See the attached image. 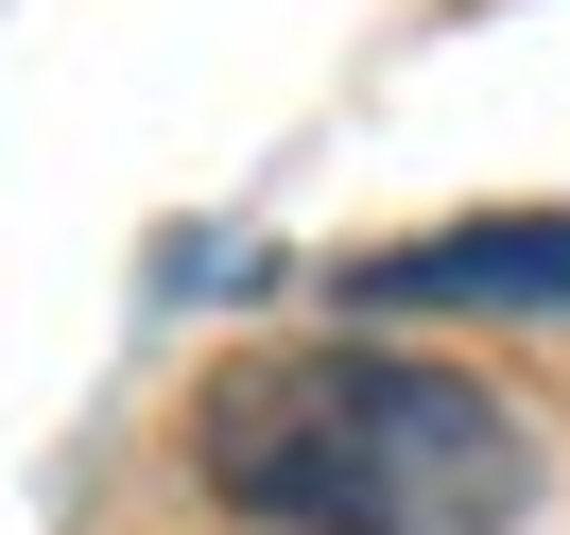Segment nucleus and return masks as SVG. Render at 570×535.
<instances>
[{"label":"nucleus","mask_w":570,"mask_h":535,"mask_svg":"<svg viewBox=\"0 0 570 535\" xmlns=\"http://www.w3.org/2000/svg\"><path fill=\"white\" fill-rule=\"evenodd\" d=\"M190 484L243 535H519L535 432L466 363H415V346L346 328V346H277L243 380H208Z\"/></svg>","instance_id":"f257e3e1"},{"label":"nucleus","mask_w":570,"mask_h":535,"mask_svg":"<svg viewBox=\"0 0 570 535\" xmlns=\"http://www.w3.org/2000/svg\"><path fill=\"white\" fill-rule=\"evenodd\" d=\"M328 294H346V328H381V311H570V208H501V225L363 242Z\"/></svg>","instance_id":"f03ea898"}]
</instances>
